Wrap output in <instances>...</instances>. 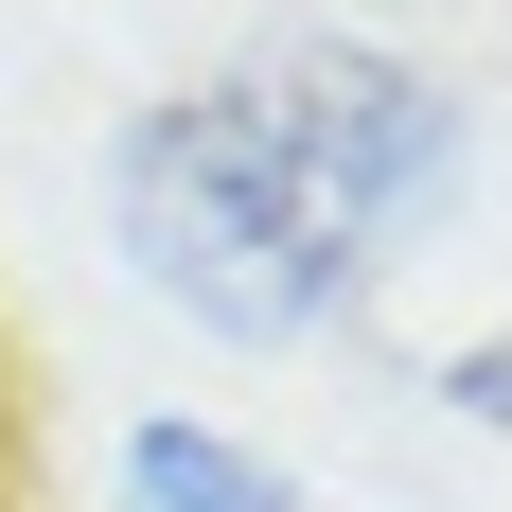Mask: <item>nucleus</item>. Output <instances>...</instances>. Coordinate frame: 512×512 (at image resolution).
<instances>
[{"mask_svg": "<svg viewBox=\"0 0 512 512\" xmlns=\"http://www.w3.org/2000/svg\"><path fill=\"white\" fill-rule=\"evenodd\" d=\"M124 265H142L159 301H195L212 336H301V318H336V283H354L389 230L424 212V177H442V106L389 71V53H248V71H212V89L142 106L124 124Z\"/></svg>", "mask_w": 512, "mask_h": 512, "instance_id": "1", "label": "nucleus"}, {"mask_svg": "<svg viewBox=\"0 0 512 512\" xmlns=\"http://www.w3.org/2000/svg\"><path fill=\"white\" fill-rule=\"evenodd\" d=\"M124 495L142 512H283V460L212 442V424H142V442H124Z\"/></svg>", "mask_w": 512, "mask_h": 512, "instance_id": "2", "label": "nucleus"}, {"mask_svg": "<svg viewBox=\"0 0 512 512\" xmlns=\"http://www.w3.org/2000/svg\"><path fill=\"white\" fill-rule=\"evenodd\" d=\"M460 407H477V424H512V336H495V354H460Z\"/></svg>", "mask_w": 512, "mask_h": 512, "instance_id": "3", "label": "nucleus"}]
</instances>
